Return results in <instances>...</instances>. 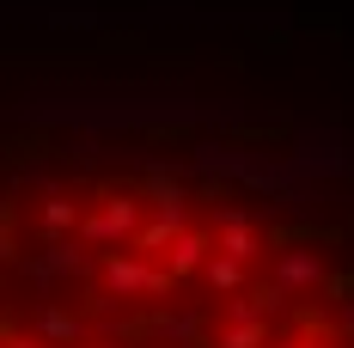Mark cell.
<instances>
[{
    "label": "cell",
    "mask_w": 354,
    "mask_h": 348,
    "mask_svg": "<svg viewBox=\"0 0 354 348\" xmlns=\"http://www.w3.org/2000/svg\"><path fill=\"white\" fill-rule=\"evenodd\" d=\"M135 220H141L135 196H104V214L80 220V239L86 244H135Z\"/></svg>",
    "instance_id": "cell-1"
},
{
    "label": "cell",
    "mask_w": 354,
    "mask_h": 348,
    "mask_svg": "<svg viewBox=\"0 0 354 348\" xmlns=\"http://www.w3.org/2000/svg\"><path fill=\"white\" fill-rule=\"evenodd\" d=\"M104 287L110 293H122V300H135L153 287V263H147L141 250L129 257V250H104Z\"/></svg>",
    "instance_id": "cell-2"
},
{
    "label": "cell",
    "mask_w": 354,
    "mask_h": 348,
    "mask_svg": "<svg viewBox=\"0 0 354 348\" xmlns=\"http://www.w3.org/2000/svg\"><path fill=\"white\" fill-rule=\"evenodd\" d=\"M220 250H226V257H239V263L257 257V226H250L245 208H220Z\"/></svg>",
    "instance_id": "cell-3"
},
{
    "label": "cell",
    "mask_w": 354,
    "mask_h": 348,
    "mask_svg": "<svg viewBox=\"0 0 354 348\" xmlns=\"http://www.w3.org/2000/svg\"><path fill=\"white\" fill-rule=\"evenodd\" d=\"M275 281H287V287H318V281H324V263H318V257H306V250H281Z\"/></svg>",
    "instance_id": "cell-4"
},
{
    "label": "cell",
    "mask_w": 354,
    "mask_h": 348,
    "mask_svg": "<svg viewBox=\"0 0 354 348\" xmlns=\"http://www.w3.org/2000/svg\"><path fill=\"white\" fill-rule=\"evenodd\" d=\"M37 330H43V342H49V348H80V342H86V324H80L73 312H43V318H37Z\"/></svg>",
    "instance_id": "cell-5"
},
{
    "label": "cell",
    "mask_w": 354,
    "mask_h": 348,
    "mask_svg": "<svg viewBox=\"0 0 354 348\" xmlns=\"http://www.w3.org/2000/svg\"><path fill=\"white\" fill-rule=\"evenodd\" d=\"M202 257H208V239H202V232H183V239L171 244V275H177V281L196 275V269H202Z\"/></svg>",
    "instance_id": "cell-6"
},
{
    "label": "cell",
    "mask_w": 354,
    "mask_h": 348,
    "mask_svg": "<svg viewBox=\"0 0 354 348\" xmlns=\"http://www.w3.org/2000/svg\"><path fill=\"white\" fill-rule=\"evenodd\" d=\"M80 226V208H73V196H49L43 202V239H62Z\"/></svg>",
    "instance_id": "cell-7"
},
{
    "label": "cell",
    "mask_w": 354,
    "mask_h": 348,
    "mask_svg": "<svg viewBox=\"0 0 354 348\" xmlns=\"http://www.w3.org/2000/svg\"><path fill=\"white\" fill-rule=\"evenodd\" d=\"M263 342H269V318H239L232 330H220L214 348H263Z\"/></svg>",
    "instance_id": "cell-8"
},
{
    "label": "cell",
    "mask_w": 354,
    "mask_h": 348,
    "mask_svg": "<svg viewBox=\"0 0 354 348\" xmlns=\"http://www.w3.org/2000/svg\"><path fill=\"white\" fill-rule=\"evenodd\" d=\"M208 287L214 293H239V287H245V263H239V257H214L208 263Z\"/></svg>",
    "instance_id": "cell-9"
},
{
    "label": "cell",
    "mask_w": 354,
    "mask_h": 348,
    "mask_svg": "<svg viewBox=\"0 0 354 348\" xmlns=\"http://www.w3.org/2000/svg\"><path fill=\"white\" fill-rule=\"evenodd\" d=\"M324 300H336V306H354V269H336V275H324Z\"/></svg>",
    "instance_id": "cell-10"
},
{
    "label": "cell",
    "mask_w": 354,
    "mask_h": 348,
    "mask_svg": "<svg viewBox=\"0 0 354 348\" xmlns=\"http://www.w3.org/2000/svg\"><path fill=\"white\" fill-rule=\"evenodd\" d=\"M342 330H348V336H354V306H348V312H342Z\"/></svg>",
    "instance_id": "cell-11"
},
{
    "label": "cell",
    "mask_w": 354,
    "mask_h": 348,
    "mask_svg": "<svg viewBox=\"0 0 354 348\" xmlns=\"http://www.w3.org/2000/svg\"><path fill=\"white\" fill-rule=\"evenodd\" d=\"M281 348H312V342H281Z\"/></svg>",
    "instance_id": "cell-12"
}]
</instances>
